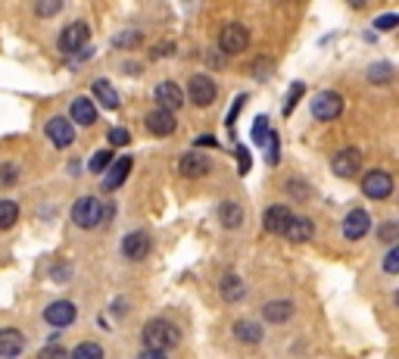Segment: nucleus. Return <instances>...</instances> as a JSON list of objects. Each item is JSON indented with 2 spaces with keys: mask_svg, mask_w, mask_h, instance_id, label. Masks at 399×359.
Masks as SVG:
<instances>
[{
  "mask_svg": "<svg viewBox=\"0 0 399 359\" xmlns=\"http://www.w3.org/2000/svg\"><path fill=\"white\" fill-rule=\"evenodd\" d=\"M141 340L147 350L153 353H166V350H175L181 344V331L166 319H150L141 331Z\"/></svg>",
  "mask_w": 399,
  "mask_h": 359,
  "instance_id": "f257e3e1",
  "label": "nucleus"
},
{
  "mask_svg": "<svg viewBox=\"0 0 399 359\" xmlns=\"http://www.w3.org/2000/svg\"><path fill=\"white\" fill-rule=\"evenodd\" d=\"M72 222L78 228H85V231L103 225V200H97V197H81V200H75Z\"/></svg>",
  "mask_w": 399,
  "mask_h": 359,
  "instance_id": "f03ea898",
  "label": "nucleus"
},
{
  "mask_svg": "<svg viewBox=\"0 0 399 359\" xmlns=\"http://www.w3.org/2000/svg\"><path fill=\"white\" fill-rule=\"evenodd\" d=\"M362 194L368 200H387L393 194V175L384 169H371L368 175H362Z\"/></svg>",
  "mask_w": 399,
  "mask_h": 359,
  "instance_id": "7ed1b4c3",
  "label": "nucleus"
},
{
  "mask_svg": "<svg viewBox=\"0 0 399 359\" xmlns=\"http://www.w3.org/2000/svg\"><path fill=\"white\" fill-rule=\"evenodd\" d=\"M249 47V32L240 26V22H231V26L222 28V35H218V51L222 53H243Z\"/></svg>",
  "mask_w": 399,
  "mask_h": 359,
  "instance_id": "20e7f679",
  "label": "nucleus"
},
{
  "mask_svg": "<svg viewBox=\"0 0 399 359\" xmlns=\"http://www.w3.org/2000/svg\"><path fill=\"white\" fill-rule=\"evenodd\" d=\"M343 113V97L337 91H321V94L312 100V116L321 122H334Z\"/></svg>",
  "mask_w": 399,
  "mask_h": 359,
  "instance_id": "39448f33",
  "label": "nucleus"
},
{
  "mask_svg": "<svg viewBox=\"0 0 399 359\" xmlns=\"http://www.w3.org/2000/svg\"><path fill=\"white\" fill-rule=\"evenodd\" d=\"M330 169H334V175H340V178L359 175V169H362V150H355V147H343V150H337L334 159H330Z\"/></svg>",
  "mask_w": 399,
  "mask_h": 359,
  "instance_id": "423d86ee",
  "label": "nucleus"
},
{
  "mask_svg": "<svg viewBox=\"0 0 399 359\" xmlns=\"http://www.w3.org/2000/svg\"><path fill=\"white\" fill-rule=\"evenodd\" d=\"M87 38H91V28H87V22H72V26H66V28H62V35H60V51L62 53L85 51Z\"/></svg>",
  "mask_w": 399,
  "mask_h": 359,
  "instance_id": "0eeeda50",
  "label": "nucleus"
},
{
  "mask_svg": "<svg viewBox=\"0 0 399 359\" xmlns=\"http://www.w3.org/2000/svg\"><path fill=\"white\" fill-rule=\"evenodd\" d=\"M150 247H153V240H150L147 231H131L122 238V256L131 259V263H137V259L150 256Z\"/></svg>",
  "mask_w": 399,
  "mask_h": 359,
  "instance_id": "6e6552de",
  "label": "nucleus"
},
{
  "mask_svg": "<svg viewBox=\"0 0 399 359\" xmlns=\"http://www.w3.org/2000/svg\"><path fill=\"white\" fill-rule=\"evenodd\" d=\"M187 97H190L193 107H209L215 100V82L209 76H193L187 85Z\"/></svg>",
  "mask_w": 399,
  "mask_h": 359,
  "instance_id": "1a4fd4ad",
  "label": "nucleus"
},
{
  "mask_svg": "<svg viewBox=\"0 0 399 359\" xmlns=\"http://www.w3.org/2000/svg\"><path fill=\"white\" fill-rule=\"evenodd\" d=\"M75 315H78V309H75V303L69 300H53L47 309H44V322L53 328H66L75 322Z\"/></svg>",
  "mask_w": 399,
  "mask_h": 359,
  "instance_id": "9d476101",
  "label": "nucleus"
},
{
  "mask_svg": "<svg viewBox=\"0 0 399 359\" xmlns=\"http://www.w3.org/2000/svg\"><path fill=\"white\" fill-rule=\"evenodd\" d=\"M156 103H159V110H166V113L175 116L181 107H184V91H181L175 82H162V85H156Z\"/></svg>",
  "mask_w": 399,
  "mask_h": 359,
  "instance_id": "9b49d317",
  "label": "nucleus"
},
{
  "mask_svg": "<svg viewBox=\"0 0 399 359\" xmlns=\"http://www.w3.org/2000/svg\"><path fill=\"white\" fill-rule=\"evenodd\" d=\"M209 169H212L209 157H203L200 150L184 153V157H181V163H178V172L184 178H203V175H209Z\"/></svg>",
  "mask_w": 399,
  "mask_h": 359,
  "instance_id": "f8f14e48",
  "label": "nucleus"
},
{
  "mask_svg": "<svg viewBox=\"0 0 399 359\" xmlns=\"http://www.w3.org/2000/svg\"><path fill=\"white\" fill-rule=\"evenodd\" d=\"M147 132L156 134V138H168V134H175V128H178V122H175L172 113H166V110H153V113H147Z\"/></svg>",
  "mask_w": 399,
  "mask_h": 359,
  "instance_id": "ddd939ff",
  "label": "nucleus"
},
{
  "mask_svg": "<svg viewBox=\"0 0 399 359\" xmlns=\"http://www.w3.org/2000/svg\"><path fill=\"white\" fill-rule=\"evenodd\" d=\"M368 228H371V216H368L365 209H353V213L343 219V238L359 240L368 234Z\"/></svg>",
  "mask_w": 399,
  "mask_h": 359,
  "instance_id": "4468645a",
  "label": "nucleus"
},
{
  "mask_svg": "<svg viewBox=\"0 0 399 359\" xmlns=\"http://www.w3.org/2000/svg\"><path fill=\"white\" fill-rule=\"evenodd\" d=\"M25 350V338L16 328H0V359H16Z\"/></svg>",
  "mask_w": 399,
  "mask_h": 359,
  "instance_id": "2eb2a0df",
  "label": "nucleus"
},
{
  "mask_svg": "<svg viewBox=\"0 0 399 359\" xmlns=\"http://www.w3.org/2000/svg\"><path fill=\"white\" fill-rule=\"evenodd\" d=\"M47 138L53 141L56 147H69L75 141V125L69 119H62V116H56V119L47 122Z\"/></svg>",
  "mask_w": 399,
  "mask_h": 359,
  "instance_id": "dca6fc26",
  "label": "nucleus"
},
{
  "mask_svg": "<svg viewBox=\"0 0 399 359\" xmlns=\"http://www.w3.org/2000/svg\"><path fill=\"white\" fill-rule=\"evenodd\" d=\"M293 213L287 207H268L265 216H262V225H265L268 234H284V228L290 225Z\"/></svg>",
  "mask_w": 399,
  "mask_h": 359,
  "instance_id": "f3484780",
  "label": "nucleus"
},
{
  "mask_svg": "<svg viewBox=\"0 0 399 359\" xmlns=\"http://www.w3.org/2000/svg\"><path fill=\"white\" fill-rule=\"evenodd\" d=\"M69 116H72V125H94L97 107H94L91 97H75L72 107H69Z\"/></svg>",
  "mask_w": 399,
  "mask_h": 359,
  "instance_id": "a211bd4d",
  "label": "nucleus"
},
{
  "mask_svg": "<svg viewBox=\"0 0 399 359\" xmlns=\"http://www.w3.org/2000/svg\"><path fill=\"white\" fill-rule=\"evenodd\" d=\"M312 234H315V222L305 219V216H299V219L293 216L290 225L284 228V238L293 240V244H305V240H312Z\"/></svg>",
  "mask_w": 399,
  "mask_h": 359,
  "instance_id": "6ab92c4d",
  "label": "nucleus"
},
{
  "mask_svg": "<svg viewBox=\"0 0 399 359\" xmlns=\"http://www.w3.org/2000/svg\"><path fill=\"white\" fill-rule=\"evenodd\" d=\"M293 313H296V306L290 300H272L262 306V319L272 322V325H284L287 319H293Z\"/></svg>",
  "mask_w": 399,
  "mask_h": 359,
  "instance_id": "aec40b11",
  "label": "nucleus"
},
{
  "mask_svg": "<svg viewBox=\"0 0 399 359\" xmlns=\"http://www.w3.org/2000/svg\"><path fill=\"white\" fill-rule=\"evenodd\" d=\"M218 288H222V297L228 303H240L243 297H247V284L240 281V275H234V272H224L222 275V284H218Z\"/></svg>",
  "mask_w": 399,
  "mask_h": 359,
  "instance_id": "412c9836",
  "label": "nucleus"
},
{
  "mask_svg": "<svg viewBox=\"0 0 399 359\" xmlns=\"http://www.w3.org/2000/svg\"><path fill=\"white\" fill-rule=\"evenodd\" d=\"M128 172H131V157L116 159V163H112V169L106 172V178H103V191H116V188H122L125 178H128Z\"/></svg>",
  "mask_w": 399,
  "mask_h": 359,
  "instance_id": "4be33fe9",
  "label": "nucleus"
},
{
  "mask_svg": "<svg viewBox=\"0 0 399 359\" xmlns=\"http://www.w3.org/2000/svg\"><path fill=\"white\" fill-rule=\"evenodd\" d=\"M218 219H222V225L224 228H240L243 225V209H240V203H234V200H224L222 207H218Z\"/></svg>",
  "mask_w": 399,
  "mask_h": 359,
  "instance_id": "5701e85b",
  "label": "nucleus"
},
{
  "mask_svg": "<svg viewBox=\"0 0 399 359\" xmlns=\"http://www.w3.org/2000/svg\"><path fill=\"white\" fill-rule=\"evenodd\" d=\"M94 97L100 100V107L118 110V94H116V88H112L106 78H97V82H94Z\"/></svg>",
  "mask_w": 399,
  "mask_h": 359,
  "instance_id": "b1692460",
  "label": "nucleus"
},
{
  "mask_svg": "<svg viewBox=\"0 0 399 359\" xmlns=\"http://www.w3.org/2000/svg\"><path fill=\"white\" fill-rule=\"evenodd\" d=\"M234 334H237V340H243V344H259L262 325H256V322H249V319H240V322H234Z\"/></svg>",
  "mask_w": 399,
  "mask_h": 359,
  "instance_id": "393cba45",
  "label": "nucleus"
},
{
  "mask_svg": "<svg viewBox=\"0 0 399 359\" xmlns=\"http://www.w3.org/2000/svg\"><path fill=\"white\" fill-rule=\"evenodd\" d=\"M69 359H103V347L94 344V340H85V344H78L69 353Z\"/></svg>",
  "mask_w": 399,
  "mask_h": 359,
  "instance_id": "a878e982",
  "label": "nucleus"
},
{
  "mask_svg": "<svg viewBox=\"0 0 399 359\" xmlns=\"http://www.w3.org/2000/svg\"><path fill=\"white\" fill-rule=\"evenodd\" d=\"M19 219V207L12 200H0V231H6V228H12Z\"/></svg>",
  "mask_w": 399,
  "mask_h": 359,
  "instance_id": "bb28decb",
  "label": "nucleus"
},
{
  "mask_svg": "<svg viewBox=\"0 0 399 359\" xmlns=\"http://www.w3.org/2000/svg\"><path fill=\"white\" fill-rule=\"evenodd\" d=\"M390 78H393V66L390 63L368 66V82H371V85H387Z\"/></svg>",
  "mask_w": 399,
  "mask_h": 359,
  "instance_id": "cd10ccee",
  "label": "nucleus"
},
{
  "mask_svg": "<svg viewBox=\"0 0 399 359\" xmlns=\"http://www.w3.org/2000/svg\"><path fill=\"white\" fill-rule=\"evenodd\" d=\"M109 163H112V150H100V153H94V157H91V163H87V169H91L94 175H100V172H103Z\"/></svg>",
  "mask_w": 399,
  "mask_h": 359,
  "instance_id": "c85d7f7f",
  "label": "nucleus"
},
{
  "mask_svg": "<svg viewBox=\"0 0 399 359\" xmlns=\"http://www.w3.org/2000/svg\"><path fill=\"white\" fill-rule=\"evenodd\" d=\"M19 182V166L16 163H3L0 166V184L3 188H10V184H16Z\"/></svg>",
  "mask_w": 399,
  "mask_h": 359,
  "instance_id": "c756f323",
  "label": "nucleus"
},
{
  "mask_svg": "<svg viewBox=\"0 0 399 359\" xmlns=\"http://www.w3.org/2000/svg\"><path fill=\"white\" fill-rule=\"evenodd\" d=\"M268 134H272V132H268V119H265V116H259V119L253 122V141H256V144H265Z\"/></svg>",
  "mask_w": 399,
  "mask_h": 359,
  "instance_id": "7c9ffc66",
  "label": "nucleus"
},
{
  "mask_svg": "<svg viewBox=\"0 0 399 359\" xmlns=\"http://www.w3.org/2000/svg\"><path fill=\"white\" fill-rule=\"evenodd\" d=\"M37 359H69V350H62L60 344H47L37 353Z\"/></svg>",
  "mask_w": 399,
  "mask_h": 359,
  "instance_id": "2f4dec72",
  "label": "nucleus"
},
{
  "mask_svg": "<svg viewBox=\"0 0 399 359\" xmlns=\"http://www.w3.org/2000/svg\"><path fill=\"white\" fill-rule=\"evenodd\" d=\"M60 10H62L60 0H41V3L35 7V13H37V16H56Z\"/></svg>",
  "mask_w": 399,
  "mask_h": 359,
  "instance_id": "473e14b6",
  "label": "nucleus"
},
{
  "mask_svg": "<svg viewBox=\"0 0 399 359\" xmlns=\"http://www.w3.org/2000/svg\"><path fill=\"white\" fill-rule=\"evenodd\" d=\"M396 26H399L396 13H387V16H380V19H374V28H378V32H393Z\"/></svg>",
  "mask_w": 399,
  "mask_h": 359,
  "instance_id": "72a5a7b5",
  "label": "nucleus"
},
{
  "mask_svg": "<svg viewBox=\"0 0 399 359\" xmlns=\"http://www.w3.org/2000/svg\"><path fill=\"white\" fill-rule=\"evenodd\" d=\"M384 269H387V275H396L399 272V247H390V250H387Z\"/></svg>",
  "mask_w": 399,
  "mask_h": 359,
  "instance_id": "f704fd0d",
  "label": "nucleus"
},
{
  "mask_svg": "<svg viewBox=\"0 0 399 359\" xmlns=\"http://www.w3.org/2000/svg\"><path fill=\"white\" fill-rule=\"evenodd\" d=\"M128 141H131V134H128V128H109V144L112 147H125V144H128Z\"/></svg>",
  "mask_w": 399,
  "mask_h": 359,
  "instance_id": "c9c22d12",
  "label": "nucleus"
},
{
  "mask_svg": "<svg viewBox=\"0 0 399 359\" xmlns=\"http://www.w3.org/2000/svg\"><path fill=\"white\" fill-rule=\"evenodd\" d=\"M268 166H278V159H281V153H278V147H281V141H278V134H268Z\"/></svg>",
  "mask_w": 399,
  "mask_h": 359,
  "instance_id": "e433bc0d",
  "label": "nucleus"
},
{
  "mask_svg": "<svg viewBox=\"0 0 399 359\" xmlns=\"http://www.w3.org/2000/svg\"><path fill=\"white\" fill-rule=\"evenodd\" d=\"M303 85H293V88H290V94H287V103H284V116H290L293 113V107H296V100H299V97H303Z\"/></svg>",
  "mask_w": 399,
  "mask_h": 359,
  "instance_id": "4c0bfd02",
  "label": "nucleus"
},
{
  "mask_svg": "<svg viewBox=\"0 0 399 359\" xmlns=\"http://www.w3.org/2000/svg\"><path fill=\"white\" fill-rule=\"evenodd\" d=\"M253 72H256V78H259V82H265V78L272 76V63H268V60H256Z\"/></svg>",
  "mask_w": 399,
  "mask_h": 359,
  "instance_id": "58836bf2",
  "label": "nucleus"
},
{
  "mask_svg": "<svg viewBox=\"0 0 399 359\" xmlns=\"http://www.w3.org/2000/svg\"><path fill=\"white\" fill-rule=\"evenodd\" d=\"M396 222H384V228H380V240H387V244H390L393 238H396Z\"/></svg>",
  "mask_w": 399,
  "mask_h": 359,
  "instance_id": "ea45409f",
  "label": "nucleus"
},
{
  "mask_svg": "<svg viewBox=\"0 0 399 359\" xmlns=\"http://www.w3.org/2000/svg\"><path fill=\"white\" fill-rule=\"evenodd\" d=\"M237 159H240V175L249 172V150L247 147H237Z\"/></svg>",
  "mask_w": 399,
  "mask_h": 359,
  "instance_id": "a19ab883",
  "label": "nucleus"
},
{
  "mask_svg": "<svg viewBox=\"0 0 399 359\" xmlns=\"http://www.w3.org/2000/svg\"><path fill=\"white\" fill-rule=\"evenodd\" d=\"M287 191H290L293 197H303V200L309 197V188H305V184H299V182H290V184H287Z\"/></svg>",
  "mask_w": 399,
  "mask_h": 359,
  "instance_id": "79ce46f5",
  "label": "nucleus"
},
{
  "mask_svg": "<svg viewBox=\"0 0 399 359\" xmlns=\"http://www.w3.org/2000/svg\"><path fill=\"white\" fill-rule=\"evenodd\" d=\"M243 100H247V97H237V100H234V107H231V113H228V119H224V125H234V119H237V113H240Z\"/></svg>",
  "mask_w": 399,
  "mask_h": 359,
  "instance_id": "37998d69",
  "label": "nucleus"
},
{
  "mask_svg": "<svg viewBox=\"0 0 399 359\" xmlns=\"http://www.w3.org/2000/svg\"><path fill=\"white\" fill-rule=\"evenodd\" d=\"M137 41H141V35H118L116 47H131V44H137Z\"/></svg>",
  "mask_w": 399,
  "mask_h": 359,
  "instance_id": "c03bdc74",
  "label": "nucleus"
},
{
  "mask_svg": "<svg viewBox=\"0 0 399 359\" xmlns=\"http://www.w3.org/2000/svg\"><path fill=\"white\" fill-rule=\"evenodd\" d=\"M53 278H56V281H66V278H69V265H56Z\"/></svg>",
  "mask_w": 399,
  "mask_h": 359,
  "instance_id": "a18cd8bd",
  "label": "nucleus"
},
{
  "mask_svg": "<svg viewBox=\"0 0 399 359\" xmlns=\"http://www.w3.org/2000/svg\"><path fill=\"white\" fill-rule=\"evenodd\" d=\"M197 147H215V138H209V134H203V138H197L193 141Z\"/></svg>",
  "mask_w": 399,
  "mask_h": 359,
  "instance_id": "49530a36",
  "label": "nucleus"
},
{
  "mask_svg": "<svg viewBox=\"0 0 399 359\" xmlns=\"http://www.w3.org/2000/svg\"><path fill=\"white\" fill-rule=\"evenodd\" d=\"M137 359H166V353H153V350H143Z\"/></svg>",
  "mask_w": 399,
  "mask_h": 359,
  "instance_id": "de8ad7c7",
  "label": "nucleus"
}]
</instances>
